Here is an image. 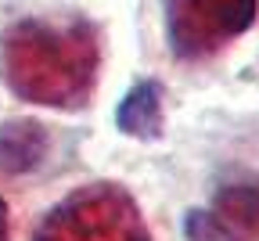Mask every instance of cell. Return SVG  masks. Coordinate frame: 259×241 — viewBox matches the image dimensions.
Listing matches in <instances>:
<instances>
[{
    "label": "cell",
    "mask_w": 259,
    "mask_h": 241,
    "mask_svg": "<svg viewBox=\"0 0 259 241\" xmlns=\"http://www.w3.org/2000/svg\"><path fill=\"white\" fill-rule=\"evenodd\" d=\"M97 32L87 22H18L0 36V79L22 101L83 108L97 87Z\"/></svg>",
    "instance_id": "6da1fadb"
},
{
    "label": "cell",
    "mask_w": 259,
    "mask_h": 241,
    "mask_svg": "<svg viewBox=\"0 0 259 241\" xmlns=\"http://www.w3.org/2000/svg\"><path fill=\"white\" fill-rule=\"evenodd\" d=\"M32 241H151V234L126 187L87 184L44 216Z\"/></svg>",
    "instance_id": "7a4b0ae2"
},
{
    "label": "cell",
    "mask_w": 259,
    "mask_h": 241,
    "mask_svg": "<svg viewBox=\"0 0 259 241\" xmlns=\"http://www.w3.org/2000/svg\"><path fill=\"white\" fill-rule=\"evenodd\" d=\"M259 0H166L169 51L184 61L209 58L252 29Z\"/></svg>",
    "instance_id": "3957f363"
},
{
    "label": "cell",
    "mask_w": 259,
    "mask_h": 241,
    "mask_svg": "<svg viewBox=\"0 0 259 241\" xmlns=\"http://www.w3.org/2000/svg\"><path fill=\"white\" fill-rule=\"evenodd\" d=\"M259 237V177L223 184L205 209H191L184 241H255Z\"/></svg>",
    "instance_id": "277c9868"
},
{
    "label": "cell",
    "mask_w": 259,
    "mask_h": 241,
    "mask_svg": "<svg viewBox=\"0 0 259 241\" xmlns=\"http://www.w3.org/2000/svg\"><path fill=\"white\" fill-rule=\"evenodd\" d=\"M51 151L47 126L36 119H8L0 123V173L22 177L32 173Z\"/></svg>",
    "instance_id": "5b68a950"
},
{
    "label": "cell",
    "mask_w": 259,
    "mask_h": 241,
    "mask_svg": "<svg viewBox=\"0 0 259 241\" xmlns=\"http://www.w3.org/2000/svg\"><path fill=\"white\" fill-rule=\"evenodd\" d=\"M115 126L126 137L137 141H158L166 126V105H162V87L155 79H141L126 90V97L115 108Z\"/></svg>",
    "instance_id": "8992f818"
},
{
    "label": "cell",
    "mask_w": 259,
    "mask_h": 241,
    "mask_svg": "<svg viewBox=\"0 0 259 241\" xmlns=\"http://www.w3.org/2000/svg\"><path fill=\"white\" fill-rule=\"evenodd\" d=\"M0 241H11V230H8V202L0 198Z\"/></svg>",
    "instance_id": "52a82bcc"
}]
</instances>
